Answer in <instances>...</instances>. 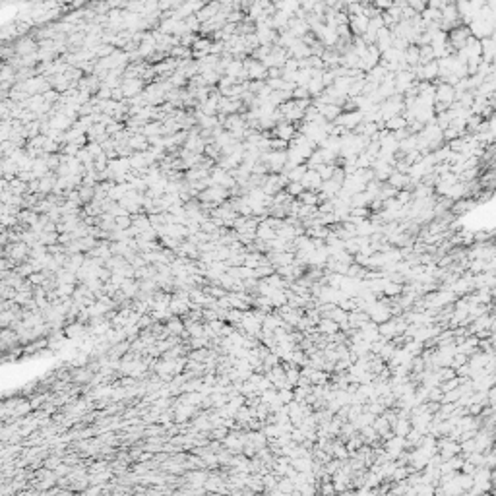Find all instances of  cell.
Segmentation results:
<instances>
[{"mask_svg": "<svg viewBox=\"0 0 496 496\" xmlns=\"http://www.w3.org/2000/svg\"><path fill=\"white\" fill-rule=\"evenodd\" d=\"M242 66H244V70H246L250 82H266V78H268V68H266L262 62H258V60H254V58L248 56V58L242 60Z\"/></svg>", "mask_w": 496, "mask_h": 496, "instance_id": "cell-1", "label": "cell"}, {"mask_svg": "<svg viewBox=\"0 0 496 496\" xmlns=\"http://www.w3.org/2000/svg\"><path fill=\"white\" fill-rule=\"evenodd\" d=\"M456 101V91L452 86L448 84H434V103H442L446 107H450Z\"/></svg>", "mask_w": 496, "mask_h": 496, "instance_id": "cell-2", "label": "cell"}, {"mask_svg": "<svg viewBox=\"0 0 496 496\" xmlns=\"http://www.w3.org/2000/svg\"><path fill=\"white\" fill-rule=\"evenodd\" d=\"M415 86V78H413V74L407 70V72H397L395 76H393V87H395V95H405L411 87Z\"/></svg>", "mask_w": 496, "mask_h": 496, "instance_id": "cell-3", "label": "cell"}, {"mask_svg": "<svg viewBox=\"0 0 496 496\" xmlns=\"http://www.w3.org/2000/svg\"><path fill=\"white\" fill-rule=\"evenodd\" d=\"M362 122V115L359 111H349V113H341L339 119L335 120L337 126H341L345 132H353L359 124Z\"/></svg>", "mask_w": 496, "mask_h": 496, "instance_id": "cell-4", "label": "cell"}, {"mask_svg": "<svg viewBox=\"0 0 496 496\" xmlns=\"http://www.w3.org/2000/svg\"><path fill=\"white\" fill-rule=\"evenodd\" d=\"M274 134H275V136H272V138H277V140H283V142L289 144V142L295 138V134H297V124H291V122L281 120V122L275 124Z\"/></svg>", "mask_w": 496, "mask_h": 496, "instance_id": "cell-5", "label": "cell"}, {"mask_svg": "<svg viewBox=\"0 0 496 496\" xmlns=\"http://www.w3.org/2000/svg\"><path fill=\"white\" fill-rule=\"evenodd\" d=\"M301 186H303L305 190H310V192H318V190H320V186H322V178L318 176V172H316V171H312V169H307L305 176L301 178Z\"/></svg>", "mask_w": 496, "mask_h": 496, "instance_id": "cell-6", "label": "cell"}, {"mask_svg": "<svg viewBox=\"0 0 496 496\" xmlns=\"http://www.w3.org/2000/svg\"><path fill=\"white\" fill-rule=\"evenodd\" d=\"M392 41H393V35H392V31H390L388 27H382V29H378L374 45H376V49L380 51V54L392 47Z\"/></svg>", "mask_w": 496, "mask_h": 496, "instance_id": "cell-7", "label": "cell"}, {"mask_svg": "<svg viewBox=\"0 0 496 496\" xmlns=\"http://www.w3.org/2000/svg\"><path fill=\"white\" fill-rule=\"evenodd\" d=\"M370 169H372V172H374V178L380 180V182H386V180L390 178V174L393 172V167L384 163V161H380V159H374V163H372Z\"/></svg>", "mask_w": 496, "mask_h": 496, "instance_id": "cell-8", "label": "cell"}, {"mask_svg": "<svg viewBox=\"0 0 496 496\" xmlns=\"http://www.w3.org/2000/svg\"><path fill=\"white\" fill-rule=\"evenodd\" d=\"M386 184L399 192V190H405V188H407V184H409V176H407V174H403V172L393 171V172L390 174V178L386 180Z\"/></svg>", "mask_w": 496, "mask_h": 496, "instance_id": "cell-9", "label": "cell"}, {"mask_svg": "<svg viewBox=\"0 0 496 496\" xmlns=\"http://www.w3.org/2000/svg\"><path fill=\"white\" fill-rule=\"evenodd\" d=\"M372 200H374V198H372L370 194L359 192V194H353V196L349 198V205H351V209H357V207H370Z\"/></svg>", "mask_w": 496, "mask_h": 496, "instance_id": "cell-10", "label": "cell"}, {"mask_svg": "<svg viewBox=\"0 0 496 496\" xmlns=\"http://www.w3.org/2000/svg\"><path fill=\"white\" fill-rule=\"evenodd\" d=\"M477 207V200L475 198H463V200H460V202H454L452 204V213H456V215H460V213H467V211H471V209H475Z\"/></svg>", "mask_w": 496, "mask_h": 496, "instance_id": "cell-11", "label": "cell"}, {"mask_svg": "<svg viewBox=\"0 0 496 496\" xmlns=\"http://www.w3.org/2000/svg\"><path fill=\"white\" fill-rule=\"evenodd\" d=\"M256 239L262 240V242H270L275 239V231L266 223V219L258 221V229H256Z\"/></svg>", "mask_w": 496, "mask_h": 496, "instance_id": "cell-12", "label": "cell"}, {"mask_svg": "<svg viewBox=\"0 0 496 496\" xmlns=\"http://www.w3.org/2000/svg\"><path fill=\"white\" fill-rule=\"evenodd\" d=\"M403 58H405V64H407L409 68L419 66V47H417V45H409V47L405 49V52H403Z\"/></svg>", "mask_w": 496, "mask_h": 496, "instance_id": "cell-13", "label": "cell"}, {"mask_svg": "<svg viewBox=\"0 0 496 496\" xmlns=\"http://www.w3.org/2000/svg\"><path fill=\"white\" fill-rule=\"evenodd\" d=\"M299 204L301 205H312V207H318V204H320V196H318V192H310V190H305L299 198Z\"/></svg>", "mask_w": 496, "mask_h": 496, "instance_id": "cell-14", "label": "cell"}, {"mask_svg": "<svg viewBox=\"0 0 496 496\" xmlns=\"http://www.w3.org/2000/svg\"><path fill=\"white\" fill-rule=\"evenodd\" d=\"M403 128H407V122H405L403 117H392L384 122V130H388V132H397V130H403Z\"/></svg>", "mask_w": 496, "mask_h": 496, "instance_id": "cell-15", "label": "cell"}, {"mask_svg": "<svg viewBox=\"0 0 496 496\" xmlns=\"http://www.w3.org/2000/svg\"><path fill=\"white\" fill-rule=\"evenodd\" d=\"M225 72H227V78H231V80H239V76L244 72V66H242V60H237V58H233V62L225 68Z\"/></svg>", "mask_w": 496, "mask_h": 496, "instance_id": "cell-16", "label": "cell"}, {"mask_svg": "<svg viewBox=\"0 0 496 496\" xmlns=\"http://www.w3.org/2000/svg\"><path fill=\"white\" fill-rule=\"evenodd\" d=\"M318 331H320V333H326V335L330 337V335L339 333V326H337L333 320H330V318H322V320L318 322Z\"/></svg>", "mask_w": 496, "mask_h": 496, "instance_id": "cell-17", "label": "cell"}, {"mask_svg": "<svg viewBox=\"0 0 496 496\" xmlns=\"http://www.w3.org/2000/svg\"><path fill=\"white\" fill-rule=\"evenodd\" d=\"M333 167L335 165H324V163H320V165H316L312 171H316L318 172V176L322 178V180H330L331 174H333Z\"/></svg>", "mask_w": 496, "mask_h": 496, "instance_id": "cell-18", "label": "cell"}, {"mask_svg": "<svg viewBox=\"0 0 496 496\" xmlns=\"http://www.w3.org/2000/svg\"><path fill=\"white\" fill-rule=\"evenodd\" d=\"M285 192H287V194H289L293 200H297V198H299V196L305 192V188L301 186V182H289V184L285 186Z\"/></svg>", "mask_w": 496, "mask_h": 496, "instance_id": "cell-19", "label": "cell"}, {"mask_svg": "<svg viewBox=\"0 0 496 496\" xmlns=\"http://www.w3.org/2000/svg\"><path fill=\"white\" fill-rule=\"evenodd\" d=\"M382 293L384 295H388V297H395V295H401L403 293V287L401 285H397V283H386L384 285V289H382Z\"/></svg>", "mask_w": 496, "mask_h": 496, "instance_id": "cell-20", "label": "cell"}, {"mask_svg": "<svg viewBox=\"0 0 496 496\" xmlns=\"http://www.w3.org/2000/svg\"><path fill=\"white\" fill-rule=\"evenodd\" d=\"M217 8H219V6H217V4H211V6H207V8H205V10H204V12H200V16H198V17H200V19H204V21H205V19H209V17H211V16H215V14H213V12H215V10H217Z\"/></svg>", "mask_w": 496, "mask_h": 496, "instance_id": "cell-21", "label": "cell"}, {"mask_svg": "<svg viewBox=\"0 0 496 496\" xmlns=\"http://www.w3.org/2000/svg\"><path fill=\"white\" fill-rule=\"evenodd\" d=\"M281 70H283V72H297V70H299V62H297L295 58H289Z\"/></svg>", "mask_w": 496, "mask_h": 496, "instance_id": "cell-22", "label": "cell"}, {"mask_svg": "<svg viewBox=\"0 0 496 496\" xmlns=\"http://www.w3.org/2000/svg\"><path fill=\"white\" fill-rule=\"evenodd\" d=\"M277 78H281V68H268L266 80H277Z\"/></svg>", "mask_w": 496, "mask_h": 496, "instance_id": "cell-23", "label": "cell"}]
</instances>
